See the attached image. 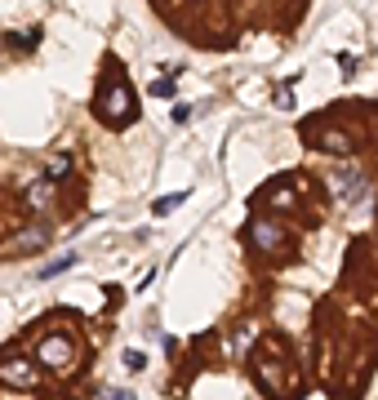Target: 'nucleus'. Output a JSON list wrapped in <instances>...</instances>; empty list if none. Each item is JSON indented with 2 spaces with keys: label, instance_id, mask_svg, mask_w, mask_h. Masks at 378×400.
I'll return each instance as SVG.
<instances>
[{
  "label": "nucleus",
  "instance_id": "3",
  "mask_svg": "<svg viewBox=\"0 0 378 400\" xmlns=\"http://www.w3.org/2000/svg\"><path fill=\"white\" fill-rule=\"evenodd\" d=\"M254 240H258L263 249H276V245H281V232L267 227V223H254Z\"/></svg>",
  "mask_w": 378,
  "mask_h": 400
},
{
  "label": "nucleus",
  "instance_id": "6",
  "mask_svg": "<svg viewBox=\"0 0 378 400\" xmlns=\"http://www.w3.org/2000/svg\"><path fill=\"white\" fill-rule=\"evenodd\" d=\"M187 200V192H178V196H165V200H156V213H174L178 205Z\"/></svg>",
  "mask_w": 378,
  "mask_h": 400
},
{
  "label": "nucleus",
  "instance_id": "8",
  "mask_svg": "<svg viewBox=\"0 0 378 400\" xmlns=\"http://www.w3.org/2000/svg\"><path fill=\"white\" fill-rule=\"evenodd\" d=\"M125 365H130V369H143L147 356H143V351H130V356H125Z\"/></svg>",
  "mask_w": 378,
  "mask_h": 400
},
{
  "label": "nucleus",
  "instance_id": "2",
  "mask_svg": "<svg viewBox=\"0 0 378 400\" xmlns=\"http://www.w3.org/2000/svg\"><path fill=\"white\" fill-rule=\"evenodd\" d=\"M0 378L13 382V387H36V374H32V365H27V361H5V365H0Z\"/></svg>",
  "mask_w": 378,
  "mask_h": 400
},
{
  "label": "nucleus",
  "instance_id": "7",
  "mask_svg": "<svg viewBox=\"0 0 378 400\" xmlns=\"http://www.w3.org/2000/svg\"><path fill=\"white\" fill-rule=\"evenodd\" d=\"M27 196H32V205H45V200H49V187H45V182H36Z\"/></svg>",
  "mask_w": 378,
  "mask_h": 400
},
{
  "label": "nucleus",
  "instance_id": "5",
  "mask_svg": "<svg viewBox=\"0 0 378 400\" xmlns=\"http://www.w3.org/2000/svg\"><path fill=\"white\" fill-rule=\"evenodd\" d=\"M67 267H76V254H67V258H53L49 267H40V280H49V276H58V271H67Z\"/></svg>",
  "mask_w": 378,
  "mask_h": 400
},
{
  "label": "nucleus",
  "instance_id": "9",
  "mask_svg": "<svg viewBox=\"0 0 378 400\" xmlns=\"http://www.w3.org/2000/svg\"><path fill=\"white\" fill-rule=\"evenodd\" d=\"M63 169H67V161H63V156H53V161H49V178H63Z\"/></svg>",
  "mask_w": 378,
  "mask_h": 400
},
{
  "label": "nucleus",
  "instance_id": "4",
  "mask_svg": "<svg viewBox=\"0 0 378 400\" xmlns=\"http://www.w3.org/2000/svg\"><path fill=\"white\" fill-rule=\"evenodd\" d=\"M45 240H49L45 227H32V232H23V236H18V249H45Z\"/></svg>",
  "mask_w": 378,
  "mask_h": 400
},
{
  "label": "nucleus",
  "instance_id": "1",
  "mask_svg": "<svg viewBox=\"0 0 378 400\" xmlns=\"http://www.w3.org/2000/svg\"><path fill=\"white\" fill-rule=\"evenodd\" d=\"M40 361L53 365V369H67V365H76V347H72V338H63V334H53L40 342Z\"/></svg>",
  "mask_w": 378,
  "mask_h": 400
}]
</instances>
